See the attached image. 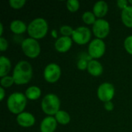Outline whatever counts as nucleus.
Masks as SVG:
<instances>
[{"mask_svg": "<svg viewBox=\"0 0 132 132\" xmlns=\"http://www.w3.org/2000/svg\"><path fill=\"white\" fill-rule=\"evenodd\" d=\"M32 77V65L26 60H21L15 65L12 77L15 84L19 85L26 84L29 82Z\"/></svg>", "mask_w": 132, "mask_h": 132, "instance_id": "1", "label": "nucleus"}, {"mask_svg": "<svg viewBox=\"0 0 132 132\" xmlns=\"http://www.w3.org/2000/svg\"><path fill=\"white\" fill-rule=\"evenodd\" d=\"M27 31L31 38L35 39H42L48 32V23L43 18H36L28 25Z\"/></svg>", "mask_w": 132, "mask_h": 132, "instance_id": "2", "label": "nucleus"}, {"mask_svg": "<svg viewBox=\"0 0 132 132\" xmlns=\"http://www.w3.org/2000/svg\"><path fill=\"white\" fill-rule=\"evenodd\" d=\"M27 103L26 95L21 92H15L9 95L7 100V107L10 112L19 114L23 112Z\"/></svg>", "mask_w": 132, "mask_h": 132, "instance_id": "3", "label": "nucleus"}, {"mask_svg": "<svg viewBox=\"0 0 132 132\" xmlns=\"http://www.w3.org/2000/svg\"><path fill=\"white\" fill-rule=\"evenodd\" d=\"M41 108L43 111L49 116L56 115L60 108V98L54 94H48L42 100Z\"/></svg>", "mask_w": 132, "mask_h": 132, "instance_id": "4", "label": "nucleus"}, {"mask_svg": "<svg viewBox=\"0 0 132 132\" xmlns=\"http://www.w3.org/2000/svg\"><path fill=\"white\" fill-rule=\"evenodd\" d=\"M22 50L26 56L29 58H36L40 53V46L37 39L33 38H26L22 42Z\"/></svg>", "mask_w": 132, "mask_h": 132, "instance_id": "5", "label": "nucleus"}, {"mask_svg": "<svg viewBox=\"0 0 132 132\" xmlns=\"http://www.w3.org/2000/svg\"><path fill=\"white\" fill-rule=\"evenodd\" d=\"M106 46L103 39H94L89 44L88 54L92 59H99L105 53Z\"/></svg>", "mask_w": 132, "mask_h": 132, "instance_id": "6", "label": "nucleus"}, {"mask_svg": "<svg viewBox=\"0 0 132 132\" xmlns=\"http://www.w3.org/2000/svg\"><path fill=\"white\" fill-rule=\"evenodd\" d=\"M115 90L114 87L112 84L105 82L101 84L98 88H97V97L98 98L103 101V102H108V101H111L114 96Z\"/></svg>", "mask_w": 132, "mask_h": 132, "instance_id": "7", "label": "nucleus"}, {"mask_svg": "<svg viewBox=\"0 0 132 132\" xmlns=\"http://www.w3.org/2000/svg\"><path fill=\"white\" fill-rule=\"evenodd\" d=\"M91 37V31L86 26H80L73 30L72 39L78 45L87 43Z\"/></svg>", "mask_w": 132, "mask_h": 132, "instance_id": "8", "label": "nucleus"}, {"mask_svg": "<svg viewBox=\"0 0 132 132\" xmlns=\"http://www.w3.org/2000/svg\"><path fill=\"white\" fill-rule=\"evenodd\" d=\"M110 24L104 19H98L93 25V33L97 39H103L108 36L110 32Z\"/></svg>", "mask_w": 132, "mask_h": 132, "instance_id": "9", "label": "nucleus"}, {"mask_svg": "<svg viewBox=\"0 0 132 132\" xmlns=\"http://www.w3.org/2000/svg\"><path fill=\"white\" fill-rule=\"evenodd\" d=\"M61 76V69L56 63L48 64L43 70V77L48 83H56Z\"/></svg>", "mask_w": 132, "mask_h": 132, "instance_id": "10", "label": "nucleus"}, {"mask_svg": "<svg viewBox=\"0 0 132 132\" xmlns=\"http://www.w3.org/2000/svg\"><path fill=\"white\" fill-rule=\"evenodd\" d=\"M73 39L69 36H61L59 37L54 44L55 49L60 53L67 52L72 46Z\"/></svg>", "mask_w": 132, "mask_h": 132, "instance_id": "11", "label": "nucleus"}, {"mask_svg": "<svg viewBox=\"0 0 132 132\" xmlns=\"http://www.w3.org/2000/svg\"><path fill=\"white\" fill-rule=\"evenodd\" d=\"M16 121L21 127L29 128L34 125L36 122L35 117L29 112H22L18 114L16 118Z\"/></svg>", "mask_w": 132, "mask_h": 132, "instance_id": "12", "label": "nucleus"}, {"mask_svg": "<svg viewBox=\"0 0 132 132\" xmlns=\"http://www.w3.org/2000/svg\"><path fill=\"white\" fill-rule=\"evenodd\" d=\"M57 127V121L55 117L47 116L46 117L40 124L41 132H54Z\"/></svg>", "mask_w": 132, "mask_h": 132, "instance_id": "13", "label": "nucleus"}, {"mask_svg": "<svg viewBox=\"0 0 132 132\" xmlns=\"http://www.w3.org/2000/svg\"><path fill=\"white\" fill-rule=\"evenodd\" d=\"M87 70L90 75L94 77H99L102 74L104 71V68L102 64L99 61L93 59L88 63Z\"/></svg>", "mask_w": 132, "mask_h": 132, "instance_id": "14", "label": "nucleus"}, {"mask_svg": "<svg viewBox=\"0 0 132 132\" xmlns=\"http://www.w3.org/2000/svg\"><path fill=\"white\" fill-rule=\"evenodd\" d=\"M108 11V3L104 1H98L97 2L93 7V12L98 18L104 17Z\"/></svg>", "mask_w": 132, "mask_h": 132, "instance_id": "15", "label": "nucleus"}, {"mask_svg": "<svg viewBox=\"0 0 132 132\" xmlns=\"http://www.w3.org/2000/svg\"><path fill=\"white\" fill-rule=\"evenodd\" d=\"M27 27L26 23L22 20L15 19L11 22L10 23V29L15 34H22L27 30Z\"/></svg>", "mask_w": 132, "mask_h": 132, "instance_id": "16", "label": "nucleus"}, {"mask_svg": "<svg viewBox=\"0 0 132 132\" xmlns=\"http://www.w3.org/2000/svg\"><path fill=\"white\" fill-rule=\"evenodd\" d=\"M121 20L127 27L132 28V5H128L122 10Z\"/></svg>", "mask_w": 132, "mask_h": 132, "instance_id": "17", "label": "nucleus"}, {"mask_svg": "<svg viewBox=\"0 0 132 132\" xmlns=\"http://www.w3.org/2000/svg\"><path fill=\"white\" fill-rule=\"evenodd\" d=\"M10 70H11L10 60L7 57L2 56L0 57V77H3L8 76L7 74L9 73Z\"/></svg>", "mask_w": 132, "mask_h": 132, "instance_id": "18", "label": "nucleus"}, {"mask_svg": "<svg viewBox=\"0 0 132 132\" xmlns=\"http://www.w3.org/2000/svg\"><path fill=\"white\" fill-rule=\"evenodd\" d=\"M25 95L27 99L35 101L41 96V90L37 86H31L26 89Z\"/></svg>", "mask_w": 132, "mask_h": 132, "instance_id": "19", "label": "nucleus"}, {"mask_svg": "<svg viewBox=\"0 0 132 132\" xmlns=\"http://www.w3.org/2000/svg\"><path fill=\"white\" fill-rule=\"evenodd\" d=\"M55 118L57 121V123L63 125H66L67 124H69V122L70 121V114L63 110H60L55 115Z\"/></svg>", "mask_w": 132, "mask_h": 132, "instance_id": "20", "label": "nucleus"}, {"mask_svg": "<svg viewBox=\"0 0 132 132\" xmlns=\"http://www.w3.org/2000/svg\"><path fill=\"white\" fill-rule=\"evenodd\" d=\"M82 19H83V21L87 25H91V24L94 25L97 20L96 15H94V13L93 12H90V11L84 12L82 15Z\"/></svg>", "mask_w": 132, "mask_h": 132, "instance_id": "21", "label": "nucleus"}, {"mask_svg": "<svg viewBox=\"0 0 132 132\" xmlns=\"http://www.w3.org/2000/svg\"><path fill=\"white\" fill-rule=\"evenodd\" d=\"M67 8L70 12H74L79 9L80 2L77 0H68L67 2Z\"/></svg>", "mask_w": 132, "mask_h": 132, "instance_id": "22", "label": "nucleus"}, {"mask_svg": "<svg viewBox=\"0 0 132 132\" xmlns=\"http://www.w3.org/2000/svg\"><path fill=\"white\" fill-rule=\"evenodd\" d=\"M15 83L14 81V79L12 77V76H5V77H3L1 78V80H0V84H1V86L2 87H11L13 84Z\"/></svg>", "mask_w": 132, "mask_h": 132, "instance_id": "23", "label": "nucleus"}, {"mask_svg": "<svg viewBox=\"0 0 132 132\" xmlns=\"http://www.w3.org/2000/svg\"><path fill=\"white\" fill-rule=\"evenodd\" d=\"M73 29L70 26H67V25H64V26H62L60 29V33L63 35V36H69L73 35Z\"/></svg>", "mask_w": 132, "mask_h": 132, "instance_id": "24", "label": "nucleus"}, {"mask_svg": "<svg viewBox=\"0 0 132 132\" xmlns=\"http://www.w3.org/2000/svg\"><path fill=\"white\" fill-rule=\"evenodd\" d=\"M9 3L12 8L19 9L24 6L26 4V0H9Z\"/></svg>", "mask_w": 132, "mask_h": 132, "instance_id": "25", "label": "nucleus"}, {"mask_svg": "<svg viewBox=\"0 0 132 132\" xmlns=\"http://www.w3.org/2000/svg\"><path fill=\"white\" fill-rule=\"evenodd\" d=\"M124 46L126 51L132 55V35L128 36L125 38L124 42Z\"/></svg>", "mask_w": 132, "mask_h": 132, "instance_id": "26", "label": "nucleus"}, {"mask_svg": "<svg viewBox=\"0 0 132 132\" xmlns=\"http://www.w3.org/2000/svg\"><path fill=\"white\" fill-rule=\"evenodd\" d=\"M88 63L89 61H87L86 59L80 57L79 59V60L77 61V68L80 70H84L86 69H87V66H88Z\"/></svg>", "mask_w": 132, "mask_h": 132, "instance_id": "27", "label": "nucleus"}, {"mask_svg": "<svg viewBox=\"0 0 132 132\" xmlns=\"http://www.w3.org/2000/svg\"><path fill=\"white\" fill-rule=\"evenodd\" d=\"M8 48V41L2 36H1L0 38V49L1 51H5Z\"/></svg>", "mask_w": 132, "mask_h": 132, "instance_id": "28", "label": "nucleus"}, {"mask_svg": "<svg viewBox=\"0 0 132 132\" xmlns=\"http://www.w3.org/2000/svg\"><path fill=\"white\" fill-rule=\"evenodd\" d=\"M128 3H129V2L127 1V0H118V1L117 2L118 6L120 9H121L122 10L125 9V8H127V7L128 6Z\"/></svg>", "mask_w": 132, "mask_h": 132, "instance_id": "29", "label": "nucleus"}, {"mask_svg": "<svg viewBox=\"0 0 132 132\" xmlns=\"http://www.w3.org/2000/svg\"><path fill=\"white\" fill-rule=\"evenodd\" d=\"M104 108L108 111H111L114 109V104L112 101H108L104 103Z\"/></svg>", "mask_w": 132, "mask_h": 132, "instance_id": "30", "label": "nucleus"}, {"mask_svg": "<svg viewBox=\"0 0 132 132\" xmlns=\"http://www.w3.org/2000/svg\"><path fill=\"white\" fill-rule=\"evenodd\" d=\"M5 92L4 87H0V95H1L0 100H1V101H3V99H4V97H5Z\"/></svg>", "mask_w": 132, "mask_h": 132, "instance_id": "31", "label": "nucleus"}, {"mask_svg": "<svg viewBox=\"0 0 132 132\" xmlns=\"http://www.w3.org/2000/svg\"><path fill=\"white\" fill-rule=\"evenodd\" d=\"M2 33H3V24L0 23V35H1V36H2Z\"/></svg>", "mask_w": 132, "mask_h": 132, "instance_id": "32", "label": "nucleus"}, {"mask_svg": "<svg viewBox=\"0 0 132 132\" xmlns=\"http://www.w3.org/2000/svg\"><path fill=\"white\" fill-rule=\"evenodd\" d=\"M52 33H53V36H54V37L56 38V32L55 30H53V31H52Z\"/></svg>", "mask_w": 132, "mask_h": 132, "instance_id": "33", "label": "nucleus"}, {"mask_svg": "<svg viewBox=\"0 0 132 132\" xmlns=\"http://www.w3.org/2000/svg\"><path fill=\"white\" fill-rule=\"evenodd\" d=\"M128 2H129V3H130V4L132 5V0H129Z\"/></svg>", "mask_w": 132, "mask_h": 132, "instance_id": "34", "label": "nucleus"}]
</instances>
